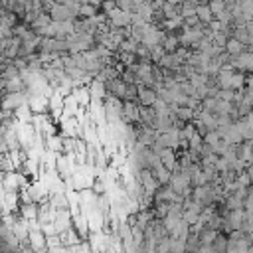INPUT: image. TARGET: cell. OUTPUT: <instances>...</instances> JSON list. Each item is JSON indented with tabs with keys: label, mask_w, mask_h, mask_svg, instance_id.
Instances as JSON below:
<instances>
[{
	"label": "cell",
	"mask_w": 253,
	"mask_h": 253,
	"mask_svg": "<svg viewBox=\"0 0 253 253\" xmlns=\"http://www.w3.org/2000/svg\"><path fill=\"white\" fill-rule=\"evenodd\" d=\"M231 63H233V67H235L237 71H243V73L253 71V49H245V51H241L239 55L233 57Z\"/></svg>",
	"instance_id": "cell-4"
},
{
	"label": "cell",
	"mask_w": 253,
	"mask_h": 253,
	"mask_svg": "<svg viewBox=\"0 0 253 253\" xmlns=\"http://www.w3.org/2000/svg\"><path fill=\"white\" fill-rule=\"evenodd\" d=\"M107 16H109V26H111V28H126V26H130V22H132V14H130V12H125V10H121V8L111 10Z\"/></svg>",
	"instance_id": "cell-3"
},
{
	"label": "cell",
	"mask_w": 253,
	"mask_h": 253,
	"mask_svg": "<svg viewBox=\"0 0 253 253\" xmlns=\"http://www.w3.org/2000/svg\"><path fill=\"white\" fill-rule=\"evenodd\" d=\"M156 121H158L156 109L152 105H148V107L140 105V123L146 125V126H156Z\"/></svg>",
	"instance_id": "cell-9"
},
{
	"label": "cell",
	"mask_w": 253,
	"mask_h": 253,
	"mask_svg": "<svg viewBox=\"0 0 253 253\" xmlns=\"http://www.w3.org/2000/svg\"><path fill=\"white\" fill-rule=\"evenodd\" d=\"M208 4H210V8H211V12H213V16H217L219 12H223V10L227 8V4H225V0H210Z\"/></svg>",
	"instance_id": "cell-15"
},
{
	"label": "cell",
	"mask_w": 253,
	"mask_h": 253,
	"mask_svg": "<svg viewBox=\"0 0 253 253\" xmlns=\"http://www.w3.org/2000/svg\"><path fill=\"white\" fill-rule=\"evenodd\" d=\"M196 14H198L200 22H204V24H208V22H211L215 18L211 8H210V4H196Z\"/></svg>",
	"instance_id": "cell-13"
},
{
	"label": "cell",
	"mask_w": 253,
	"mask_h": 253,
	"mask_svg": "<svg viewBox=\"0 0 253 253\" xmlns=\"http://www.w3.org/2000/svg\"><path fill=\"white\" fill-rule=\"evenodd\" d=\"M20 43H22V40H20L18 36L8 38L6 43H4V49H2V57H4V59H16V57H18Z\"/></svg>",
	"instance_id": "cell-8"
},
{
	"label": "cell",
	"mask_w": 253,
	"mask_h": 253,
	"mask_svg": "<svg viewBox=\"0 0 253 253\" xmlns=\"http://www.w3.org/2000/svg\"><path fill=\"white\" fill-rule=\"evenodd\" d=\"M223 49H225L227 53H231V55L235 57V55H239L241 51H245V49H247V45H245L243 42H239L237 38L229 36V38H227V42H225V47H223Z\"/></svg>",
	"instance_id": "cell-11"
},
{
	"label": "cell",
	"mask_w": 253,
	"mask_h": 253,
	"mask_svg": "<svg viewBox=\"0 0 253 253\" xmlns=\"http://www.w3.org/2000/svg\"><path fill=\"white\" fill-rule=\"evenodd\" d=\"M140 121V105L138 101H125L123 111H121V123L123 125H132Z\"/></svg>",
	"instance_id": "cell-2"
},
{
	"label": "cell",
	"mask_w": 253,
	"mask_h": 253,
	"mask_svg": "<svg viewBox=\"0 0 253 253\" xmlns=\"http://www.w3.org/2000/svg\"><path fill=\"white\" fill-rule=\"evenodd\" d=\"M160 45L164 47V51H176V47L180 45L178 34L176 32H166L164 38H162V42H160Z\"/></svg>",
	"instance_id": "cell-10"
},
{
	"label": "cell",
	"mask_w": 253,
	"mask_h": 253,
	"mask_svg": "<svg viewBox=\"0 0 253 253\" xmlns=\"http://www.w3.org/2000/svg\"><path fill=\"white\" fill-rule=\"evenodd\" d=\"M99 12H101V8H99L97 4H93V2H81V4L77 6V10H75V16L81 18V20H87V18H95ZM77 18H75V20H77Z\"/></svg>",
	"instance_id": "cell-7"
},
{
	"label": "cell",
	"mask_w": 253,
	"mask_h": 253,
	"mask_svg": "<svg viewBox=\"0 0 253 253\" xmlns=\"http://www.w3.org/2000/svg\"><path fill=\"white\" fill-rule=\"evenodd\" d=\"M47 14L51 16V20H53V22H63V20H75V18H77L73 8H69V6L61 4V2H55V0L49 4Z\"/></svg>",
	"instance_id": "cell-1"
},
{
	"label": "cell",
	"mask_w": 253,
	"mask_h": 253,
	"mask_svg": "<svg viewBox=\"0 0 253 253\" xmlns=\"http://www.w3.org/2000/svg\"><path fill=\"white\" fill-rule=\"evenodd\" d=\"M160 162L170 170V172H176L178 170V156H176V148H170V146H162L160 152Z\"/></svg>",
	"instance_id": "cell-6"
},
{
	"label": "cell",
	"mask_w": 253,
	"mask_h": 253,
	"mask_svg": "<svg viewBox=\"0 0 253 253\" xmlns=\"http://www.w3.org/2000/svg\"><path fill=\"white\" fill-rule=\"evenodd\" d=\"M117 8H121V10H125V12H136V8H138V4L134 2V0H117Z\"/></svg>",
	"instance_id": "cell-14"
},
{
	"label": "cell",
	"mask_w": 253,
	"mask_h": 253,
	"mask_svg": "<svg viewBox=\"0 0 253 253\" xmlns=\"http://www.w3.org/2000/svg\"><path fill=\"white\" fill-rule=\"evenodd\" d=\"M156 99H158V91H156L154 87L138 83V97H136L138 105L148 107V105H154V103H156Z\"/></svg>",
	"instance_id": "cell-5"
},
{
	"label": "cell",
	"mask_w": 253,
	"mask_h": 253,
	"mask_svg": "<svg viewBox=\"0 0 253 253\" xmlns=\"http://www.w3.org/2000/svg\"><path fill=\"white\" fill-rule=\"evenodd\" d=\"M150 170H152V174L156 176V180H158L160 184H168V182H170V176H172V172H170V170H168V168H166L162 162L154 164Z\"/></svg>",
	"instance_id": "cell-12"
}]
</instances>
